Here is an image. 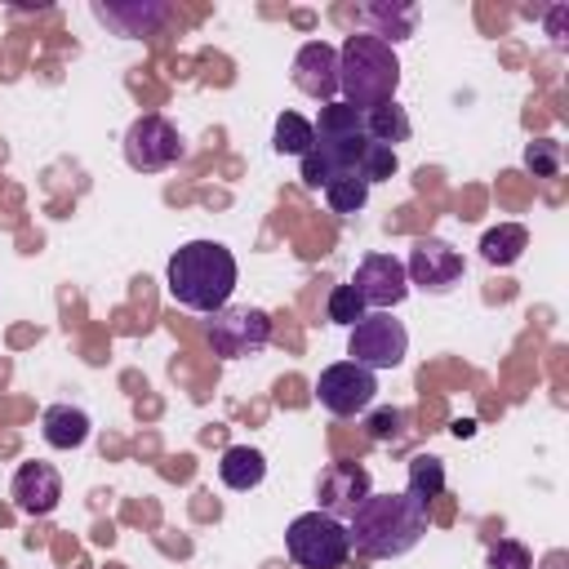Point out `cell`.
Returning a JSON list of instances; mask_svg holds the SVG:
<instances>
[{
	"label": "cell",
	"instance_id": "6da1fadb",
	"mask_svg": "<svg viewBox=\"0 0 569 569\" xmlns=\"http://www.w3.org/2000/svg\"><path fill=\"white\" fill-rule=\"evenodd\" d=\"M347 520V542L369 560H396L427 533V507L409 493H369Z\"/></svg>",
	"mask_w": 569,
	"mask_h": 569
},
{
	"label": "cell",
	"instance_id": "7a4b0ae2",
	"mask_svg": "<svg viewBox=\"0 0 569 569\" xmlns=\"http://www.w3.org/2000/svg\"><path fill=\"white\" fill-rule=\"evenodd\" d=\"M236 276H240L236 258L218 240H191V244L173 249L169 271H164L173 302H182L191 311H204V316H213V311H222L231 302Z\"/></svg>",
	"mask_w": 569,
	"mask_h": 569
},
{
	"label": "cell",
	"instance_id": "3957f363",
	"mask_svg": "<svg viewBox=\"0 0 569 569\" xmlns=\"http://www.w3.org/2000/svg\"><path fill=\"white\" fill-rule=\"evenodd\" d=\"M396 84H400V62H396L391 44H382L369 31L342 40V49H338V93H342L347 107H356V111L382 107V102H391Z\"/></svg>",
	"mask_w": 569,
	"mask_h": 569
},
{
	"label": "cell",
	"instance_id": "277c9868",
	"mask_svg": "<svg viewBox=\"0 0 569 569\" xmlns=\"http://www.w3.org/2000/svg\"><path fill=\"white\" fill-rule=\"evenodd\" d=\"M284 551L293 565L302 569H338L351 556L347 542V525L325 516V511H307L284 529Z\"/></svg>",
	"mask_w": 569,
	"mask_h": 569
},
{
	"label": "cell",
	"instance_id": "5b68a950",
	"mask_svg": "<svg viewBox=\"0 0 569 569\" xmlns=\"http://www.w3.org/2000/svg\"><path fill=\"white\" fill-rule=\"evenodd\" d=\"M405 351H409V333L387 311H365L351 325V338H347L351 365H360V369H396L405 360Z\"/></svg>",
	"mask_w": 569,
	"mask_h": 569
},
{
	"label": "cell",
	"instance_id": "8992f818",
	"mask_svg": "<svg viewBox=\"0 0 569 569\" xmlns=\"http://www.w3.org/2000/svg\"><path fill=\"white\" fill-rule=\"evenodd\" d=\"M271 342V316L262 307H222L209 320V347L222 360L253 356Z\"/></svg>",
	"mask_w": 569,
	"mask_h": 569
},
{
	"label": "cell",
	"instance_id": "52a82bcc",
	"mask_svg": "<svg viewBox=\"0 0 569 569\" xmlns=\"http://www.w3.org/2000/svg\"><path fill=\"white\" fill-rule=\"evenodd\" d=\"M182 156V138L164 116H138L124 129V160L138 173H160Z\"/></svg>",
	"mask_w": 569,
	"mask_h": 569
},
{
	"label": "cell",
	"instance_id": "ba28073f",
	"mask_svg": "<svg viewBox=\"0 0 569 569\" xmlns=\"http://www.w3.org/2000/svg\"><path fill=\"white\" fill-rule=\"evenodd\" d=\"M373 391H378L373 369H360V365H351V360H338V365L320 369V378H316V400H320L329 413H338V418L365 413V409L373 405Z\"/></svg>",
	"mask_w": 569,
	"mask_h": 569
},
{
	"label": "cell",
	"instance_id": "9c48e42d",
	"mask_svg": "<svg viewBox=\"0 0 569 569\" xmlns=\"http://www.w3.org/2000/svg\"><path fill=\"white\" fill-rule=\"evenodd\" d=\"M405 276H409V284H418V289H427V293H449V289L462 280V253H458L453 244L427 236V240H418V244L409 249Z\"/></svg>",
	"mask_w": 569,
	"mask_h": 569
},
{
	"label": "cell",
	"instance_id": "30bf717a",
	"mask_svg": "<svg viewBox=\"0 0 569 569\" xmlns=\"http://www.w3.org/2000/svg\"><path fill=\"white\" fill-rule=\"evenodd\" d=\"M351 289L365 298V307H396L409 298V276H405V262L396 253H369L356 276H351Z\"/></svg>",
	"mask_w": 569,
	"mask_h": 569
},
{
	"label": "cell",
	"instance_id": "8fae6325",
	"mask_svg": "<svg viewBox=\"0 0 569 569\" xmlns=\"http://www.w3.org/2000/svg\"><path fill=\"white\" fill-rule=\"evenodd\" d=\"M369 493H373V485H369V471L360 462H329L316 480V502H320L316 511L338 520V516H351Z\"/></svg>",
	"mask_w": 569,
	"mask_h": 569
},
{
	"label": "cell",
	"instance_id": "7c38bea8",
	"mask_svg": "<svg viewBox=\"0 0 569 569\" xmlns=\"http://www.w3.org/2000/svg\"><path fill=\"white\" fill-rule=\"evenodd\" d=\"M9 493H13V507L22 516H49L62 502V476L53 462H22L13 471Z\"/></svg>",
	"mask_w": 569,
	"mask_h": 569
},
{
	"label": "cell",
	"instance_id": "4fadbf2b",
	"mask_svg": "<svg viewBox=\"0 0 569 569\" xmlns=\"http://www.w3.org/2000/svg\"><path fill=\"white\" fill-rule=\"evenodd\" d=\"M293 84L316 102H333V93H338V49L325 44V40H307L293 58Z\"/></svg>",
	"mask_w": 569,
	"mask_h": 569
},
{
	"label": "cell",
	"instance_id": "5bb4252c",
	"mask_svg": "<svg viewBox=\"0 0 569 569\" xmlns=\"http://www.w3.org/2000/svg\"><path fill=\"white\" fill-rule=\"evenodd\" d=\"M89 431H93V422L76 405H49L40 413V436H44L49 449H80L89 440Z\"/></svg>",
	"mask_w": 569,
	"mask_h": 569
},
{
	"label": "cell",
	"instance_id": "9a60e30c",
	"mask_svg": "<svg viewBox=\"0 0 569 569\" xmlns=\"http://www.w3.org/2000/svg\"><path fill=\"white\" fill-rule=\"evenodd\" d=\"M93 18L107 22L116 36H151L169 18V4H93Z\"/></svg>",
	"mask_w": 569,
	"mask_h": 569
},
{
	"label": "cell",
	"instance_id": "2e32d148",
	"mask_svg": "<svg viewBox=\"0 0 569 569\" xmlns=\"http://www.w3.org/2000/svg\"><path fill=\"white\" fill-rule=\"evenodd\" d=\"M218 476H222L227 489H258L262 476H267V458L258 449H249V445H231L222 453V462H218Z\"/></svg>",
	"mask_w": 569,
	"mask_h": 569
},
{
	"label": "cell",
	"instance_id": "e0dca14e",
	"mask_svg": "<svg viewBox=\"0 0 569 569\" xmlns=\"http://www.w3.org/2000/svg\"><path fill=\"white\" fill-rule=\"evenodd\" d=\"M525 249H529V231L520 222H498V227H489L480 236V258L489 267H511Z\"/></svg>",
	"mask_w": 569,
	"mask_h": 569
},
{
	"label": "cell",
	"instance_id": "ac0fdd59",
	"mask_svg": "<svg viewBox=\"0 0 569 569\" xmlns=\"http://www.w3.org/2000/svg\"><path fill=\"white\" fill-rule=\"evenodd\" d=\"M409 116H405V107H396V102H382V107H369L365 111V138L369 142H378V147H391L396 151V142H409Z\"/></svg>",
	"mask_w": 569,
	"mask_h": 569
},
{
	"label": "cell",
	"instance_id": "d6986e66",
	"mask_svg": "<svg viewBox=\"0 0 569 569\" xmlns=\"http://www.w3.org/2000/svg\"><path fill=\"white\" fill-rule=\"evenodd\" d=\"M365 18L378 27V31H369V36H378L382 44L409 40L413 27H418V9H413V4H365Z\"/></svg>",
	"mask_w": 569,
	"mask_h": 569
},
{
	"label": "cell",
	"instance_id": "ffe728a7",
	"mask_svg": "<svg viewBox=\"0 0 569 569\" xmlns=\"http://www.w3.org/2000/svg\"><path fill=\"white\" fill-rule=\"evenodd\" d=\"M413 502H431V498H440L445 493V462L436 458V453H413L409 458V489H405Z\"/></svg>",
	"mask_w": 569,
	"mask_h": 569
},
{
	"label": "cell",
	"instance_id": "44dd1931",
	"mask_svg": "<svg viewBox=\"0 0 569 569\" xmlns=\"http://www.w3.org/2000/svg\"><path fill=\"white\" fill-rule=\"evenodd\" d=\"M325 200H329L333 213H356V209H365V200H369V182H365V173H356V169L333 173V178L325 182Z\"/></svg>",
	"mask_w": 569,
	"mask_h": 569
},
{
	"label": "cell",
	"instance_id": "7402d4cb",
	"mask_svg": "<svg viewBox=\"0 0 569 569\" xmlns=\"http://www.w3.org/2000/svg\"><path fill=\"white\" fill-rule=\"evenodd\" d=\"M311 142H316V133H311V120L307 116H298V111H280L276 116V142L271 147L280 156H298L302 160L311 151Z\"/></svg>",
	"mask_w": 569,
	"mask_h": 569
},
{
	"label": "cell",
	"instance_id": "603a6c76",
	"mask_svg": "<svg viewBox=\"0 0 569 569\" xmlns=\"http://www.w3.org/2000/svg\"><path fill=\"white\" fill-rule=\"evenodd\" d=\"M560 160H565V151H560L556 138H533V142L525 147V169H529L533 178H556V173H560Z\"/></svg>",
	"mask_w": 569,
	"mask_h": 569
},
{
	"label": "cell",
	"instance_id": "cb8c5ba5",
	"mask_svg": "<svg viewBox=\"0 0 569 569\" xmlns=\"http://www.w3.org/2000/svg\"><path fill=\"white\" fill-rule=\"evenodd\" d=\"M365 431H369V440L373 445H391V440H400L405 436V409H373L369 418H365Z\"/></svg>",
	"mask_w": 569,
	"mask_h": 569
},
{
	"label": "cell",
	"instance_id": "d4e9b609",
	"mask_svg": "<svg viewBox=\"0 0 569 569\" xmlns=\"http://www.w3.org/2000/svg\"><path fill=\"white\" fill-rule=\"evenodd\" d=\"M365 316V298L351 289V280L347 284H333V293H329V320L333 325H356Z\"/></svg>",
	"mask_w": 569,
	"mask_h": 569
},
{
	"label": "cell",
	"instance_id": "484cf974",
	"mask_svg": "<svg viewBox=\"0 0 569 569\" xmlns=\"http://www.w3.org/2000/svg\"><path fill=\"white\" fill-rule=\"evenodd\" d=\"M485 569H533V556H529L525 542H516V538H498V542L489 547Z\"/></svg>",
	"mask_w": 569,
	"mask_h": 569
},
{
	"label": "cell",
	"instance_id": "4316f807",
	"mask_svg": "<svg viewBox=\"0 0 569 569\" xmlns=\"http://www.w3.org/2000/svg\"><path fill=\"white\" fill-rule=\"evenodd\" d=\"M396 151L391 147H378V142H369V151H365V160H360V173H365V182L373 187V182H382V178H391L396 173Z\"/></svg>",
	"mask_w": 569,
	"mask_h": 569
}]
</instances>
